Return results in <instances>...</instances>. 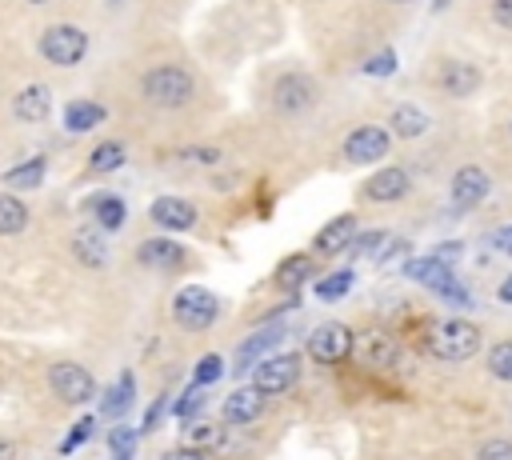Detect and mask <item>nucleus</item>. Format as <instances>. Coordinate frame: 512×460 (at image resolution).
Listing matches in <instances>:
<instances>
[{"label": "nucleus", "instance_id": "nucleus-45", "mask_svg": "<svg viewBox=\"0 0 512 460\" xmlns=\"http://www.w3.org/2000/svg\"><path fill=\"white\" fill-rule=\"evenodd\" d=\"M20 456V448H16V440H8V436H0V460H16Z\"/></svg>", "mask_w": 512, "mask_h": 460}, {"label": "nucleus", "instance_id": "nucleus-37", "mask_svg": "<svg viewBox=\"0 0 512 460\" xmlns=\"http://www.w3.org/2000/svg\"><path fill=\"white\" fill-rule=\"evenodd\" d=\"M472 460H512V440H500V436L496 440H484Z\"/></svg>", "mask_w": 512, "mask_h": 460}, {"label": "nucleus", "instance_id": "nucleus-3", "mask_svg": "<svg viewBox=\"0 0 512 460\" xmlns=\"http://www.w3.org/2000/svg\"><path fill=\"white\" fill-rule=\"evenodd\" d=\"M36 52L52 68H76L88 56V32L76 28V24H48L36 40Z\"/></svg>", "mask_w": 512, "mask_h": 460}, {"label": "nucleus", "instance_id": "nucleus-35", "mask_svg": "<svg viewBox=\"0 0 512 460\" xmlns=\"http://www.w3.org/2000/svg\"><path fill=\"white\" fill-rule=\"evenodd\" d=\"M484 16H488L492 28L512 32V0H488V4H484Z\"/></svg>", "mask_w": 512, "mask_h": 460}, {"label": "nucleus", "instance_id": "nucleus-9", "mask_svg": "<svg viewBox=\"0 0 512 460\" xmlns=\"http://www.w3.org/2000/svg\"><path fill=\"white\" fill-rule=\"evenodd\" d=\"M48 384H52L56 400H64V404H88L96 396L92 372L84 364H76V360H56L48 368Z\"/></svg>", "mask_w": 512, "mask_h": 460}, {"label": "nucleus", "instance_id": "nucleus-14", "mask_svg": "<svg viewBox=\"0 0 512 460\" xmlns=\"http://www.w3.org/2000/svg\"><path fill=\"white\" fill-rule=\"evenodd\" d=\"M148 216H152V224H160V228H168V232H188V228H196V220H200L196 204L184 200V196H156V200L148 204Z\"/></svg>", "mask_w": 512, "mask_h": 460}, {"label": "nucleus", "instance_id": "nucleus-18", "mask_svg": "<svg viewBox=\"0 0 512 460\" xmlns=\"http://www.w3.org/2000/svg\"><path fill=\"white\" fill-rule=\"evenodd\" d=\"M280 336H284V328H280V324L256 328V332L240 344V352H236V372H252V360L260 364V356H264V352H272V348L280 344Z\"/></svg>", "mask_w": 512, "mask_h": 460}, {"label": "nucleus", "instance_id": "nucleus-16", "mask_svg": "<svg viewBox=\"0 0 512 460\" xmlns=\"http://www.w3.org/2000/svg\"><path fill=\"white\" fill-rule=\"evenodd\" d=\"M352 240H356V212H340L336 220H328V224L316 232L312 248H316L320 256H336V252L352 248Z\"/></svg>", "mask_w": 512, "mask_h": 460}, {"label": "nucleus", "instance_id": "nucleus-4", "mask_svg": "<svg viewBox=\"0 0 512 460\" xmlns=\"http://www.w3.org/2000/svg\"><path fill=\"white\" fill-rule=\"evenodd\" d=\"M484 84V72L472 64V60H456V56H444L428 68V88L448 96V100H464L472 92H480Z\"/></svg>", "mask_w": 512, "mask_h": 460}, {"label": "nucleus", "instance_id": "nucleus-21", "mask_svg": "<svg viewBox=\"0 0 512 460\" xmlns=\"http://www.w3.org/2000/svg\"><path fill=\"white\" fill-rule=\"evenodd\" d=\"M72 256H76L84 268H104V264H108V244H104V236H100L96 228H80V232L72 236Z\"/></svg>", "mask_w": 512, "mask_h": 460}, {"label": "nucleus", "instance_id": "nucleus-8", "mask_svg": "<svg viewBox=\"0 0 512 460\" xmlns=\"http://www.w3.org/2000/svg\"><path fill=\"white\" fill-rule=\"evenodd\" d=\"M352 356L360 368H372V372H392L400 368L404 352H400V340H392L388 332L372 328V332H360L356 344H352Z\"/></svg>", "mask_w": 512, "mask_h": 460}, {"label": "nucleus", "instance_id": "nucleus-42", "mask_svg": "<svg viewBox=\"0 0 512 460\" xmlns=\"http://www.w3.org/2000/svg\"><path fill=\"white\" fill-rule=\"evenodd\" d=\"M160 416H164V396H156V400H152V408L144 412V432H152V428L160 424Z\"/></svg>", "mask_w": 512, "mask_h": 460}, {"label": "nucleus", "instance_id": "nucleus-13", "mask_svg": "<svg viewBox=\"0 0 512 460\" xmlns=\"http://www.w3.org/2000/svg\"><path fill=\"white\" fill-rule=\"evenodd\" d=\"M488 192H492V176H488V168H480V164H464V168H456V176H452V208H456V212L476 208Z\"/></svg>", "mask_w": 512, "mask_h": 460}, {"label": "nucleus", "instance_id": "nucleus-15", "mask_svg": "<svg viewBox=\"0 0 512 460\" xmlns=\"http://www.w3.org/2000/svg\"><path fill=\"white\" fill-rule=\"evenodd\" d=\"M48 112H52V92H48V84H40V80L24 84V88L16 92V100H12V116L24 120V124H40V120H48Z\"/></svg>", "mask_w": 512, "mask_h": 460}, {"label": "nucleus", "instance_id": "nucleus-48", "mask_svg": "<svg viewBox=\"0 0 512 460\" xmlns=\"http://www.w3.org/2000/svg\"><path fill=\"white\" fill-rule=\"evenodd\" d=\"M508 132H512V124H508Z\"/></svg>", "mask_w": 512, "mask_h": 460}, {"label": "nucleus", "instance_id": "nucleus-43", "mask_svg": "<svg viewBox=\"0 0 512 460\" xmlns=\"http://www.w3.org/2000/svg\"><path fill=\"white\" fill-rule=\"evenodd\" d=\"M364 68H368V72H392V52H384V56H376V60H368Z\"/></svg>", "mask_w": 512, "mask_h": 460}, {"label": "nucleus", "instance_id": "nucleus-28", "mask_svg": "<svg viewBox=\"0 0 512 460\" xmlns=\"http://www.w3.org/2000/svg\"><path fill=\"white\" fill-rule=\"evenodd\" d=\"M124 160H128V144H124V140H104V144L92 148L88 168H92V172H116Z\"/></svg>", "mask_w": 512, "mask_h": 460}, {"label": "nucleus", "instance_id": "nucleus-12", "mask_svg": "<svg viewBox=\"0 0 512 460\" xmlns=\"http://www.w3.org/2000/svg\"><path fill=\"white\" fill-rule=\"evenodd\" d=\"M360 192H364V200H372V204H396V200H404V196L412 192V176H408V168L388 164V168L372 172Z\"/></svg>", "mask_w": 512, "mask_h": 460}, {"label": "nucleus", "instance_id": "nucleus-39", "mask_svg": "<svg viewBox=\"0 0 512 460\" xmlns=\"http://www.w3.org/2000/svg\"><path fill=\"white\" fill-rule=\"evenodd\" d=\"M200 404H204V396H200V392H192V388H188V392H184V396H180V404H176V412H180V416H184V420H188V416H196V412H200Z\"/></svg>", "mask_w": 512, "mask_h": 460}, {"label": "nucleus", "instance_id": "nucleus-24", "mask_svg": "<svg viewBox=\"0 0 512 460\" xmlns=\"http://www.w3.org/2000/svg\"><path fill=\"white\" fill-rule=\"evenodd\" d=\"M44 172H48V160H44V156H32V160L8 168L0 180H4L12 192H24V188H40V184H44Z\"/></svg>", "mask_w": 512, "mask_h": 460}, {"label": "nucleus", "instance_id": "nucleus-34", "mask_svg": "<svg viewBox=\"0 0 512 460\" xmlns=\"http://www.w3.org/2000/svg\"><path fill=\"white\" fill-rule=\"evenodd\" d=\"M132 444H136V432L132 428H112V436H108V452H112V460H132Z\"/></svg>", "mask_w": 512, "mask_h": 460}, {"label": "nucleus", "instance_id": "nucleus-23", "mask_svg": "<svg viewBox=\"0 0 512 460\" xmlns=\"http://www.w3.org/2000/svg\"><path fill=\"white\" fill-rule=\"evenodd\" d=\"M108 112H104V104H96V100H72V104H64V128L68 132H88V128H96L100 120H104Z\"/></svg>", "mask_w": 512, "mask_h": 460}, {"label": "nucleus", "instance_id": "nucleus-20", "mask_svg": "<svg viewBox=\"0 0 512 460\" xmlns=\"http://www.w3.org/2000/svg\"><path fill=\"white\" fill-rule=\"evenodd\" d=\"M388 132L400 136V140H416V136H424V132H428V116H424V108H416V104H396L392 116H388Z\"/></svg>", "mask_w": 512, "mask_h": 460}, {"label": "nucleus", "instance_id": "nucleus-26", "mask_svg": "<svg viewBox=\"0 0 512 460\" xmlns=\"http://www.w3.org/2000/svg\"><path fill=\"white\" fill-rule=\"evenodd\" d=\"M308 276H316V260H312L308 252H292V256L280 260V268H276V284H280V288H300Z\"/></svg>", "mask_w": 512, "mask_h": 460}, {"label": "nucleus", "instance_id": "nucleus-6", "mask_svg": "<svg viewBox=\"0 0 512 460\" xmlns=\"http://www.w3.org/2000/svg\"><path fill=\"white\" fill-rule=\"evenodd\" d=\"M392 152V132L384 124H356L344 140H340V156L344 164H376Z\"/></svg>", "mask_w": 512, "mask_h": 460}, {"label": "nucleus", "instance_id": "nucleus-40", "mask_svg": "<svg viewBox=\"0 0 512 460\" xmlns=\"http://www.w3.org/2000/svg\"><path fill=\"white\" fill-rule=\"evenodd\" d=\"M160 460H208L200 448H192V444H180V448H168Z\"/></svg>", "mask_w": 512, "mask_h": 460}, {"label": "nucleus", "instance_id": "nucleus-22", "mask_svg": "<svg viewBox=\"0 0 512 460\" xmlns=\"http://www.w3.org/2000/svg\"><path fill=\"white\" fill-rule=\"evenodd\" d=\"M408 276L412 280H420V284H432L436 292H444V296H464L460 288H456V280H452V272L444 268V264H436V260H412L408 264Z\"/></svg>", "mask_w": 512, "mask_h": 460}, {"label": "nucleus", "instance_id": "nucleus-7", "mask_svg": "<svg viewBox=\"0 0 512 460\" xmlns=\"http://www.w3.org/2000/svg\"><path fill=\"white\" fill-rule=\"evenodd\" d=\"M316 100H320V88L308 72H288L272 84V108L280 116H304L316 108Z\"/></svg>", "mask_w": 512, "mask_h": 460}, {"label": "nucleus", "instance_id": "nucleus-30", "mask_svg": "<svg viewBox=\"0 0 512 460\" xmlns=\"http://www.w3.org/2000/svg\"><path fill=\"white\" fill-rule=\"evenodd\" d=\"M488 372L504 384H512V340H496L488 348Z\"/></svg>", "mask_w": 512, "mask_h": 460}, {"label": "nucleus", "instance_id": "nucleus-10", "mask_svg": "<svg viewBox=\"0 0 512 460\" xmlns=\"http://www.w3.org/2000/svg\"><path fill=\"white\" fill-rule=\"evenodd\" d=\"M352 344H356L352 328L340 324V320H328V324L312 328V336H308V356H312L316 364H340V360L352 352Z\"/></svg>", "mask_w": 512, "mask_h": 460}, {"label": "nucleus", "instance_id": "nucleus-31", "mask_svg": "<svg viewBox=\"0 0 512 460\" xmlns=\"http://www.w3.org/2000/svg\"><path fill=\"white\" fill-rule=\"evenodd\" d=\"M352 280H356V272H352V268H340V272H332V276H324V280L316 284V296H320V300H340V296L352 288Z\"/></svg>", "mask_w": 512, "mask_h": 460}, {"label": "nucleus", "instance_id": "nucleus-36", "mask_svg": "<svg viewBox=\"0 0 512 460\" xmlns=\"http://www.w3.org/2000/svg\"><path fill=\"white\" fill-rule=\"evenodd\" d=\"M188 444L204 452V448H216V444H224V436H220V428H216V424H196V428L188 432Z\"/></svg>", "mask_w": 512, "mask_h": 460}, {"label": "nucleus", "instance_id": "nucleus-47", "mask_svg": "<svg viewBox=\"0 0 512 460\" xmlns=\"http://www.w3.org/2000/svg\"><path fill=\"white\" fill-rule=\"evenodd\" d=\"M392 4H412V0H392Z\"/></svg>", "mask_w": 512, "mask_h": 460}, {"label": "nucleus", "instance_id": "nucleus-1", "mask_svg": "<svg viewBox=\"0 0 512 460\" xmlns=\"http://www.w3.org/2000/svg\"><path fill=\"white\" fill-rule=\"evenodd\" d=\"M480 328L472 324V320H464V316H448V320H436L432 328H428V336H424V348L436 356V360H448V364H456V360H468V356H476L480 352Z\"/></svg>", "mask_w": 512, "mask_h": 460}, {"label": "nucleus", "instance_id": "nucleus-33", "mask_svg": "<svg viewBox=\"0 0 512 460\" xmlns=\"http://www.w3.org/2000/svg\"><path fill=\"white\" fill-rule=\"evenodd\" d=\"M92 432H96V416H80V420L72 424L68 440L60 444V456H72V452H76V448H80V444H84V440H88Z\"/></svg>", "mask_w": 512, "mask_h": 460}, {"label": "nucleus", "instance_id": "nucleus-17", "mask_svg": "<svg viewBox=\"0 0 512 460\" xmlns=\"http://www.w3.org/2000/svg\"><path fill=\"white\" fill-rule=\"evenodd\" d=\"M264 412V392L260 388H236V392H228L224 396V404H220V416L228 420V424H252L256 416Z\"/></svg>", "mask_w": 512, "mask_h": 460}, {"label": "nucleus", "instance_id": "nucleus-41", "mask_svg": "<svg viewBox=\"0 0 512 460\" xmlns=\"http://www.w3.org/2000/svg\"><path fill=\"white\" fill-rule=\"evenodd\" d=\"M380 240H384V232H364V236L352 240V252H372Z\"/></svg>", "mask_w": 512, "mask_h": 460}, {"label": "nucleus", "instance_id": "nucleus-25", "mask_svg": "<svg viewBox=\"0 0 512 460\" xmlns=\"http://www.w3.org/2000/svg\"><path fill=\"white\" fill-rule=\"evenodd\" d=\"M132 400H136V376H132V372H120L116 384L104 392V408H100V412L116 420V416H124V412L132 408Z\"/></svg>", "mask_w": 512, "mask_h": 460}, {"label": "nucleus", "instance_id": "nucleus-38", "mask_svg": "<svg viewBox=\"0 0 512 460\" xmlns=\"http://www.w3.org/2000/svg\"><path fill=\"white\" fill-rule=\"evenodd\" d=\"M180 160H192V164H216V160H224V152H220L216 144H196V148H184Z\"/></svg>", "mask_w": 512, "mask_h": 460}, {"label": "nucleus", "instance_id": "nucleus-2", "mask_svg": "<svg viewBox=\"0 0 512 460\" xmlns=\"http://www.w3.org/2000/svg\"><path fill=\"white\" fill-rule=\"evenodd\" d=\"M140 92H144V100L156 104V108H184V104L196 96V80H192V72L180 68V64H156V68L144 72Z\"/></svg>", "mask_w": 512, "mask_h": 460}, {"label": "nucleus", "instance_id": "nucleus-29", "mask_svg": "<svg viewBox=\"0 0 512 460\" xmlns=\"http://www.w3.org/2000/svg\"><path fill=\"white\" fill-rule=\"evenodd\" d=\"M92 208H96V224H100L104 232H116V228L124 224V212H128L120 196H96Z\"/></svg>", "mask_w": 512, "mask_h": 460}, {"label": "nucleus", "instance_id": "nucleus-27", "mask_svg": "<svg viewBox=\"0 0 512 460\" xmlns=\"http://www.w3.org/2000/svg\"><path fill=\"white\" fill-rule=\"evenodd\" d=\"M28 220H32L28 204H24L20 196H12V192H0V236H16V232H24Z\"/></svg>", "mask_w": 512, "mask_h": 460}, {"label": "nucleus", "instance_id": "nucleus-32", "mask_svg": "<svg viewBox=\"0 0 512 460\" xmlns=\"http://www.w3.org/2000/svg\"><path fill=\"white\" fill-rule=\"evenodd\" d=\"M220 372H224V356L208 352V356H200V360H196V368H192V384H196V388H204V384L220 380Z\"/></svg>", "mask_w": 512, "mask_h": 460}, {"label": "nucleus", "instance_id": "nucleus-46", "mask_svg": "<svg viewBox=\"0 0 512 460\" xmlns=\"http://www.w3.org/2000/svg\"><path fill=\"white\" fill-rule=\"evenodd\" d=\"M28 4H48V0H28Z\"/></svg>", "mask_w": 512, "mask_h": 460}, {"label": "nucleus", "instance_id": "nucleus-5", "mask_svg": "<svg viewBox=\"0 0 512 460\" xmlns=\"http://www.w3.org/2000/svg\"><path fill=\"white\" fill-rule=\"evenodd\" d=\"M172 316H176V324H180L184 332H204V328L216 324L220 300H216V292H208L204 284H184V288L176 292V300H172Z\"/></svg>", "mask_w": 512, "mask_h": 460}, {"label": "nucleus", "instance_id": "nucleus-19", "mask_svg": "<svg viewBox=\"0 0 512 460\" xmlns=\"http://www.w3.org/2000/svg\"><path fill=\"white\" fill-rule=\"evenodd\" d=\"M140 264H148V268H180L184 264V244H176L168 236H148V240H140Z\"/></svg>", "mask_w": 512, "mask_h": 460}, {"label": "nucleus", "instance_id": "nucleus-11", "mask_svg": "<svg viewBox=\"0 0 512 460\" xmlns=\"http://www.w3.org/2000/svg\"><path fill=\"white\" fill-rule=\"evenodd\" d=\"M296 380H300V356H296V352L268 356V360H260L256 372H252V388H260L264 396H280V392H288Z\"/></svg>", "mask_w": 512, "mask_h": 460}, {"label": "nucleus", "instance_id": "nucleus-44", "mask_svg": "<svg viewBox=\"0 0 512 460\" xmlns=\"http://www.w3.org/2000/svg\"><path fill=\"white\" fill-rule=\"evenodd\" d=\"M492 244H496L500 252H512V228H500V232H492Z\"/></svg>", "mask_w": 512, "mask_h": 460}]
</instances>
